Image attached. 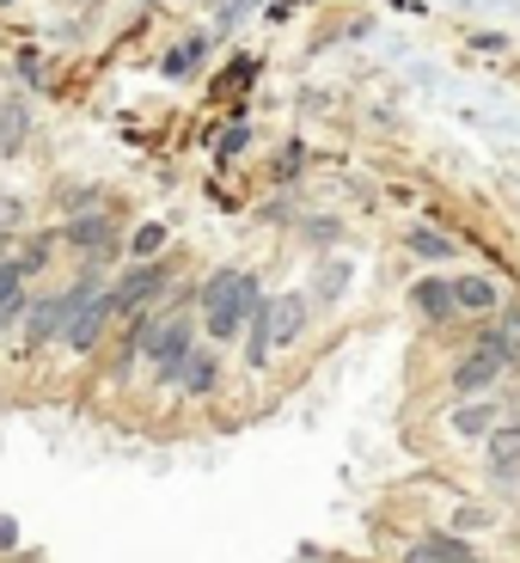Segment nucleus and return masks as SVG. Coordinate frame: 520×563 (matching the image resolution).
I'll list each match as a JSON object with an SVG mask.
<instances>
[{
  "label": "nucleus",
  "instance_id": "39448f33",
  "mask_svg": "<svg viewBox=\"0 0 520 563\" xmlns=\"http://www.w3.org/2000/svg\"><path fill=\"white\" fill-rule=\"evenodd\" d=\"M166 288H172V264H135L111 288V312H117V319H135V312H147Z\"/></svg>",
  "mask_w": 520,
  "mask_h": 563
},
{
  "label": "nucleus",
  "instance_id": "9b49d317",
  "mask_svg": "<svg viewBox=\"0 0 520 563\" xmlns=\"http://www.w3.org/2000/svg\"><path fill=\"white\" fill-rule=\"evenodd\" d=\"M447 422H453V435H465V441H472V435H490L496 422H502V405H496V393H484V398H472V405H460Z\"/></svg>",
  "mask_w": 520,
  "mask_h": 563
},
{
  "label": "nucleus",
  "instance_id": "1a4fd4ad",
  "mask_svg": "<svg viewBox=\"0 0 520 563\" xmlns=\"http://www.w3.org/2000/svg\"><path fill=\"white\" fill-rule=\"evenodd\" d=\"M405 563H484V558L453 533H422L417 545H405Z\"/></svg>",
  "mask_w": 520,
  "mask_h": 563
},
{
  "label": "nucleus",
  "instance_id": "2eb2a0df",
  "mask_svg": "<svg viewBox=\"0 0 520 563\" xmlns=\"http://www.w3.org/2000/svg\"><path fill=\"white\" fill-rule=\"evenodd\" d=\"M410 252L441 257V264H447V257H453V240H441V233H422V227H417V233H410Z\"/></svg>",
  "mask_w": 520,
  "mask_h": 563
},
{
  "label": "nucleus",
  "instance_id": "20e7f679",
  "mask_svg": "<svg viewBox=\"0 0 520 563\" xmlns=\"http://www.w3.org/2000/svg\"><path fill=\"white\" fill-rule=\"evenodd\" d=\"M515 367H520L515 355H508L502 343L484 331L478 350H472V355H465V362L447 374V386H453V398H484V393H496V380H502V374H515Z\"/></svg>",
  "mask_w": 520,
  "mask_h": 563
},
{
  "label": "nucleus",
  "instance_id": "412c9836",
  "mask_svg": "<svg viewBox=\"0 0 520 563\" xmlns=\"http://www.w3.org/2000/svg\"><path fill=\"white\" fill-rule=\"evenodd\" d=\"M13 539H19V527H13V521H0V545L13 551Z\"/></svg>",
  "mask_w": 520,
  "mask_h": 563
},
{
  "label": "nucleus",
  "instance_id": "ddd939ff",
  "mask_svg": "<svg viewBox=\"0 0 520 563\" xmlns=\"http://www.w3.org/2000/svg\"><path fill=\"white\" fill-rule=\"evenodd\" d=\"M417 312H422V319H429V324H447L453 319V312H460V307H453V295H447V282H422V288H417Z\"/></svg>",
  "mask_w": 520,
  "mask_h": 563
},
{
  "label": "nucleus",
  "instance_id": "aec40b11",
  "mask_svg": "<svg viewBox=\"0 0 520 563\" xmlns=\"http://www.w3.org/2000/svg\"><path fill=\"white\" fill-rule=\"evenodd\" d=\"M453 527H465V533H472V527H490V515H484V508H460V521Z\"/></svg>",
  "mask_w": 520,
  "mask_h": 563
},
{
  "label": "nucleus",
  "instance_id": "dca6fc26",
  "mask_svg": "<svg viewBox=\"0 0 520 563\" xmlns=\"http://www.w3.org/2000/svg\"><path fill=\"white\" fill-rule=\"evenodd\" d=\"M19 135H25V111L19 104H0V147H19Z\"/></svg>",
  "mask_w": 520,
  "mask_h": 563
},
{
  "label": "nucleus",
  "instance_id": "6ab92c4d",
  "mask_svg": "<svg viewBox=\"0 0 520 563\" xmlns=\"http://www.w3.org/2000/svg\"><path fill=\"white\" fill-rule=\"evenodd\" d=\"M197 56H202V37H197V43H184V49H172V56H166V74H184Z\"/></svg>",
  "mask_w": 520,
  "mask_h": 563
},
{
  "label": "nucleus",
  "instance_id": "f257e3e1",
  "mask_svg": "<svg viewBox=\"0 0 520 563\" xmlns=\"http://www.w3.org/2000/svg\"><path fill=\"white\" fill-rule=\"evenodd\" d=\"M257 307H264V288H257L252 269H221V276L202 282V331H209L214 343L240 338Z\"/></svg>",
  "mask_w": 520,
  "mask_h": 563
},
{
  "label": "nucleus",
  "instance_id": "423d86ee",
  "mask_svg": "<svg viewBox=\"0 0 520 563\" xmlns=\"http://www.w3.org/2000/svg\"><path fill=\"white\" fill-rule=\"evenodd\" d=\"M111 324H117V312H111V295H86L80 307H74V319H68V331H62V343H68L74 355H92L104 338H111Z\"/></svg>",
  "mask_w": 520,
  "mask_h": 563
},
{
  "label": "nucleus",
  "instance_id": "0eeeda50",
  "mask_svg": "<svg viewBox=\"0 0 520 563\" xmlns=\"http://www.w3.org/2000/svg\"><path fill=\"white\" fill-rule=\"evenodd\" d=\"M300 331H307V300H300V295L264 300V338H269V355L288 350V343H300Z\"/></svg>",
  "mask_w": 520,
  "mask_h": 563
},
{
  "label": "nucleus",
  "instance_id": "6e6552de",
  "mask_svg": "<svg viewBox=\"0 0 520 563\" xmlns=\"http://www.w3.org/2000/svg\"><path fill=\"white\" fill-rule=\"evenodd\" d=\"M172 386H178L184 398H209L214 386H221V355H214V350H190Z\"/></svg>",
  "mask_w": 520,
  "mask_h": 563
},
{
  "label": "nucleus",
  "instance_id": "4468645a",
  "mask_svg": "<svg viewBox=\"0 0 520 563\" xmlns=\"http://www.w3.org/2000/svg\"><path fill=\"white\" fill-rule=\"evenodd\" d=\"M68 245H80V252H99V245H111V214H80V221L68 227Z\"/></svg>",
  "mask_w": 520,
  "mask_h": 563
},
{
  "label": "nucleus",
  "instance_id": "f03ea898",
  "mask_svg": "<svg viewBox=\"0 0 520 563\" xmlns=\"http://www.w3.org/2000/svg\"><path fill=\"white\" fill-rule=\"evenodd\" d=\"M190 350H197V324L184 319V312H172V319H147V331H141V362H147L154 386L178 380V367H184Z\"/></svg>",
  "mask_w": 520,
  "mask_h": 563
},
{
  "label": "nucleus",
  "instance_id": "7ed1b4c3",
  "mask_svg": "<svg viewBox=\"0 0 520 563\" xmlns=\"http://www.w3.org/2000/svg\"><path fill=\"white\" fill-rule=\"evenodd\" d=\"M99 288H104V276H99V269H86V276L74 282L68 295H56V300H31V307H25V343H31V350H43V343H56L62 331H68L74 307H80L86 295H99Z\"/></svg>",
  "mask_w": 520,
  "mask_h": 563
},
{
  "label": "nucleus",
  "instance_id": "f8f14e48",
  "mask_svg": "<svg viewBox=\"0 0 520 563\" xmlns=\"http://www.w3.org/2000/svg\"><path fill=\"white\" fill-rule=\"evenodd\" d=\"M447 295H453L460 312H490L496 307V282L490 276H460V282H447Z\"/></svg>",
  "mask_w": 520,
  "mask_h": 563
},
{
  "label": "nucleus",
  "instance_id": "9d476101",
  "mask_svg": "<svg viewBox=\"0 0 520 563\" xmlns=\"http://www.w3.org/2000/svg\"><path fill=\"white\" fill-rule=\"evenodd\" d=\"M490 478L520 484V422H496L490 429Z\"/></svg>",
  "mask_w": 520,
  "mask_h": 563
},
{
  "label": "nucleus",
  "instance_id": "a211bd4d",
  "mask_svg": "<svg viewBox=\"0 0 520 563\" xmlns=\"http://www.w3.org/2000/svg\"><path fill=\"white\" fill-rule=\"evenodd\" d=\"M159 245H166V227H159V221H154V227H141V233H135V252H141V257H154Z\"/></svg>",
  "mask_w": 520,
  "mask_h": 563
},
{
  "label": "nucleus",
  "instance_id": "4be33fe9",
  "mask_svg": "<svg viewBox=\"0 0 520 563\" xmlns=\"http://www.w3.org/2000/svg\"><path fill=\"white\" fill-rule=\"evenodd\" d=\"M25 563H43V558H25Z\"/></svg>",
  "mask_w": 520,
  "mask_h": 563
},
{
  "label": "nucleus",
  "instance_id": "f3484780",
  "mask_svg": "<svg viewBox=\"0 0 520 563\" xmlns=\"http://www.w3.org/2000/svg\"><path fill=\"white\" fill-rule=\"evenodd\" d=\"M490 338H496V343H502V350H508V355H515V362H520V307L508 312L502 324H490Z\"/></svg>",
  "mask_w": 520,
  "mask_h": 563
}]
</instances>
